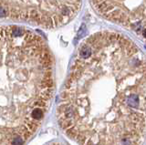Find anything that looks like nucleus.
Returning a JSON list of instances; mask_svg holds the SVG:
<instances>
[{"instance_id":"7ed1b4c3","label":"nucleus","mask_w":146,"mask_h":145,"mask_svg":"<svg viewBox=\"0 0 146 145\" xmlns=\"http://www.w3.org/2000/svg\"><path fill=\"white\" fill-rule=\"evenodd\" d=\"M82 0H0V19L21 20L45 28L65 26L80 10Z\"/></svg>"},{"instance_id":"f257e3e1","label":"nucleus","mask_w":146,"mask_h":145,"mask_svg":"<svg viewBox=\"0 0 146 145\" xmlns=\"http://www.w3.org/2000/svg\"><path fill=\"white\" fill-rule=\"evenodd\" d=\"M57 116L61 129L80 145H142L145 54L120 33L90 36L77 50Z\"/></svg>"},{"instance_id":"39448f33","label":"nucleus","mask_w":146,"mask_h":145,"mask_svg":"<svg viewBox=\"0 0 146 145\" xmlns=\"http://www.w3.org/2000/svg\"><path fill=\"white\" fill-rule=\"evenodd\" d=\"M50 145H61V144H59V143H53V144H50Z\"/></svg>"},{"instance_id":"f03ea898","label":"nucleus","mask_w":146,"mask_h":145,"mask_svg":"<svg viewBox=\"0 0 146 145\" xmlns=\"http://www.w3.org/2000/svg\"><path fill=\"white\" fill-rule=\"evenodd\" d=\"M53 60L44 39L18 26L0 27V145H24L53 96Z\"/></svg>"},{"instance_id":"20e7f679","label":"nucleus","mask_w":146,"mask_h":145,"mask_svg":"<svg viewBox=\"0 0 146 145\" xmlns=\"http://www.w3.org/2000/svg\"><path fill=\"white\" fill-rule=\"evenodd\" d=\"M107 20L136 32L146 41V0H90Z\"/></svg>"}]
</instances>
